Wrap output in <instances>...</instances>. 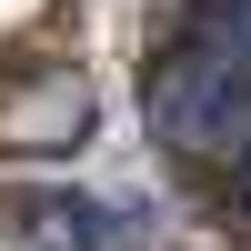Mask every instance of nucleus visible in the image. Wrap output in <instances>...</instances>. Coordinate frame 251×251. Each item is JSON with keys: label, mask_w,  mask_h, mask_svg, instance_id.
I'll use <instances>...</instances> for the list:
<instances>
[{"label": "nucleus", "mask_w": 251, "mask_h": 251, "mask_svg": "<svg viewBox=\"0 0 251 251\" xmlns=\"http://www.w3.org/2000/svg\"><path fill=\"white\" fill-rule=\"evenodd\" d=\"M10 241L20 251H131L141 241V211L111 201V191L50 181V191H10Z\"/></svg>", "instance_id": "nucleus-1"}]
</instances>
